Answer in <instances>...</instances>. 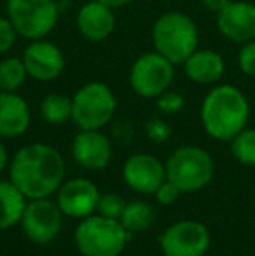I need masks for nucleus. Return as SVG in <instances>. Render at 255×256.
I'll return each mask as SVG.
<instances>
[{
	"label": "nucleus",
	"mask_w": 255,
	"mask_h": 256,
	"mask_svg": "<svg viewBox=\"0 0 255 256\" xmlns=\"http://www.w3.org/2000/svg\"><path fill=\"white\" fill-rule=\"evenodd\" d=\"M9 176L28 200L46 199L63 185L65 160L55 146L32 143L20 148L13 157Z\"/></svg>",
	"instance_id": "nucleus-1"
},
{
	"label": "nucleus",
	"mask_w": 255,
	"mask_h": 256,
	"mask_svg": "<svg viewBox=\"0 0 255 256\" xmlns=\"http://www.w3.org/2000/svg\"><path fill=\"white\" fill-rule=\"evenodd\" d=\"M248 117V100L231 84L215 86L201 103V124L206 134L218 142H231L246 128Z\"/></svg>",
	"instance_id": "nucleus-2"
},
{
	"label": "nucleus",
	"mask_w": 255,
	"mask_h": 256,
	"mask_svg": "<svg viewBox=\"0 0 255 256\" xmlns=\"http://www.w3.org/2000/svg\"><path fill=\"white\" fill-rule=\"evenodd\" d=\"M156 51L173 64L184 63L199 44V32L191 16L178 10L161 14L152 26Z\"/></svg>",
	"instance_id": "nucleus-3"
},
{
	"label": "nucleus",
	"mask_w": 255,
	"mask_h": 256,
	"mask_svg": "<svg viewBox=\"0 0 255 256\" xmlns=\"http://www.w3.org/2000/svg\"><path fill=\"white\" fill-rule=\"evenodd\" d=\"M131 234L119 220L102 214L82 218L74 234L75 246L84 256H121Z\"/></svg>",
	"instance_id": "nucleus-4"
},
{
	"label": "nucleus",
	"mask_w": 255,
	"mask_h": 256,
	"mask_svg": "<svg viewBox=\"0 0 255 256\" xmlns=\"http://www.w3.org/2000/svg\"><path fill=\"white\" fill-rule=\"evenodd\" d=\"M166 180L180 188L182 194H192L204 188L213 178V158L201 146H180L166 160Z\"/></svg>",
	"instance_id": "nucleus-5"
},
{
	"label": "nucleus",
	"mask_w": 255,
	"mask_h": 256,
	"mask_svg": "<svg viewBox=\"0 0 255 256\" xmlns=\"http://www.w3.org/2000/svg\"><path fill=\"white\" fill-rule=\"evenodd\" d=\"M117 102L103 82H88L72 96V120L79 129H102L112 120Z\"/></svg>",
	"instance_id": "nucleus-6"
},
{
	"label": "nucleus",
	"mask_w": 255,
	"mask_h": 256,
	"mask_svg": "<svg viewBox=\"0 0 255 256\" xmlns=\"http://www.w3.org/2000/svg\"><path fill=\"white\" fill-rule=\"evenodd\" d=\"M6 10L18 35L28 40H39L51 34L60 16L56 0H7Z\"/></svg>",
	"instance_id": "nucleus-7"
},
{
	"label": "nucleus",
	"mask_w": 255,
	"mask_h": 256,
	"mask_svg": "<svg viewBox=\"0 0 255 256\" xmlns=\"http://www.w3.org/2000/svg\"><path fill=\"white\" fill-rule=\"evenodd\" d=\"M173 63L157 51L143 52L129 70V86L138 96L152 100L168 91L173 82Z\"/></svg>",
	"instance_id": "nucleus-8"
},
{
	"label": "nucleus",
	"mask_w": 255,
	"mask_h": 256,
	"mask_svg": "<svg viewBox=\"0 0 255 256\" xmlns=\"http://www.w3.org/2000/svg\"><path fill=\"white\" fill-rule=\"evenodd\" d=\"M23 234L35 244H49L60 236L63 226V212L49 197L30 199L25 206L20 222Z\"/></svg>",
	"instance_id": "nucleus-9"
},
{
	"label": "nucleus",
	"mask_w": 255,
	"mask_h": 256,
	"mask_svg": "<svg viewBox=\"0 0 255 256\" xmlns=\"http://www.w3.org/2000/svg\"><path fill=\"white\" fill-rule=\"evenodd\" d=\"M210 242L208 228L194 220L173 223L159 237V246L164 256H204Z\"/></svg>",
	"instance_id": "nucleus-10"
},
{
	"label": "nucleus",
	"mask_w": 255,
	"mask_h": 256,
	"mask_svg": "<svg viewBox=\"0 0 255 256\" xmlns=\"http://www.w3.org/2000/svg\"><path fill=\"white\" fill-rule=\"evenodd\" d=\"M100 190L88 178H72L63 182L56 192V204L70 218H88L96 212Z\"/></svg>",
	"instance_id": "nucleus-11"
},
{
	"label": "nucleus",
	"mask_w": 255,
	"mask_h": 256,
	"mask_svg": "<svg viewBox=\"0 0 255 256\" xmlns=\"http://www.w3.org/2000/svg\"><path fill=\"white\" fill-rule=\"evenodd\" d=\"M23 63L28 77L41 82H51L58 78L65 70V56L56 44L44 38L32 40L23 51Z\"/></svg>",
	"instance_id": "nucleus-12"
},
{
	"label": "nucleus",
	"mask_w": 255,
	"mask_h": 256,
	"mask_svg": "<svg viewBox=\"0 0 255 256\" xmlns=\"http://www.w3.org/2000/svg\"><path fill=\"white\" fill-rule=\"evenodd\" d=\"M123 178L138 194H156L166 182V166L150 154H135L124 162Z\"/></svg>",
	"instance_id": "nucleus-13"
},
{
	"label": "nucleus",
	"mask_w": 255,
	"mask_h": 256,
	"mask_svg": "<svg viewBox=\"0 0 255 256\" xmlns=\"http://www.w3.org/2000/svg\"><path fill=\"white\" fill-rule=\"evenodd\" d=\"M217 28L227 40L238 44L255 40V4L246 0L229 2L217 12Z\"/></svg>",
	"instance_id": "nucleus-14"
},
{
	"label": "nucleus",
	"mask_w": 255,
	"mask_h": 256,
	"mask_svg": "<svg viewBox=\"0 0 255 256\" xmlns=\"http://www.w3.org/2000/svg\"><path fill=\"white\" fill-rule=\"evenodd\" d=\"M72 157L88 171H100L110 164L112 145L100 129H81L72 142Z\"/></svg>",
	"instance_id": "nucleus-15"
},
{
	"label": "nucleus",
	"mask_w": 255,
	"mask_h": 256,
	"mask_svg": "<svg viewBox=\"0 0 255 256\" xmlns=\"http://www.w3.org/2000/svg\"><path fill=\"white\" fill-rule=\"evenodd\" d=\"M77 30L84 38L91 42H102L116 28V16L112 7L105 6L100 0L84 4L77 12Z\"/></svg>",
	"instance_id": "nucleus-16"
},
{
	"label": "nucleus",
	"mask_w": 255,
	"mask_h": 256,
	"mask_svg": "<svg viewBox=\"0 0 255 256\" xmlns=\"http://www.w3.org/2000/svg\"><path fill=\"white\" fill-rule=\"evenodd\" d=\"M30 120V106L23 96L0 91V138H18L25 134Z\"/></svg>",
	"instance_id": "nucleus-17"
},
{
	"label": "nucleus",
	"mask_w": 255,
	"mask_h": 256,
	"mask_svg": "<svg viewBox=\"0 0 255 256\" xmlns=\"http://www.w3.org/2000/svg\"><path fill=\"white\" fill-rule=\"evenodd\" d=\"M185 75L201 86L217 84L225 72L224 58L211 49H196L184 61Z\"/></svg>",
	"instance_id": "nucleus-18"
},
{
	"label": "nucleus",
	"mask_w": 255,
	"mask_h": 256,
	"mask_svg": "<svg viewBox=\"0 0 255 256\" xmlns=\"http://www.w3.org/2000/svg\"><path fill=\"white\" fill-rule=\"evenodd\" d=\"M27 200L11 180L0 182V230H7L21 222Z\"/></svg>",
	"instance_id": "nucleus-19"
},
{
	"label": "nucleus",
	"mask_w": 255,
	"mask_h": 256,
	"mask_svg": "<svg viewBox=\"0 0 255 256\" xmlns=\"http://www.w3.org/2000/svg\"><path fill=\"white\" fill-rule=\"evenodd\" d=\"M154 216H156L154 209L149 202H145V200H131V202L126 204L119 222L129 234H142L152 226Z\"/></svg>",
	"instance_id": "nucleus-20"
},
{
	"label": "nucleus",
	"mask_w": 255,
	"mask_h": 256,
	"mask_svg": "<svg viewBox=\"0 0 255 256\" xmlns=\"http://www.w3.org/2000/svg\"><path fill=\"white\" fill-rule=\"evenodd\" d=\"M27 77L23 58H4L0 61V91L18 92L27 82Z\"/></svg>",
	"instance_id": "nucleus-21"
},
{
	"label": "nucleus",
	"mask_w": 255,
	"mask_h": 256,
	"mask_svg": "<svg viewBox=\"0 0 255 256\" xmlns=\"http://www.w3.org/2000/svg\"><path fill=\"white\" fill-rule=\"evenodd\" d=\"M41 117L48 124L60 126L72 118V98L60 92H51L41 103Z\"/></svg>",
	"instance_id": "nucleus-22"
},
{
	"label": "nucleus",
	"mask_w": 255,
	"mask_h": 256,
	"mask_svg": "<svg viewBox=\"0 0 255 256\" xmlns=\"http://www.w3.org/2000/svg\"><path fill=\"white\" fill-rule=\"evenodd\" d=\"M231 152L238 162L255 166V129H243L231 140Z\"/></svg>",
	"instance_id": "nucleus-23"
},
{
	"label": "nucleus",
	"mask_w": 255,
	"mask_h": 256,
	"mask_svg": "<svg viewBox=\"0 0 255 256\" xmlns=\"http://www.w3.org/2000/svg\"><path fill=\"white\" fill-rule=\"evenodd\" d=\"M126 200L119 196V194H100L98 204H96V212L102 216H107V218H114L119 220L123 216V211L126 208Z\"/></svg>",
	"instance_id": "nucleus-24"
},
{
	"label": "nucleus",
	"mask_w": 255,
	"mask_h": 256,
	"mask_svg": "<svg viewBox=\"0 0 255 256\" xmlns=\"http://www.w3.org/2000/svg\"><path fill=\"white\" fill-rule=\"evenodd\" d=\"M157 110L161 114H166V115H173L177 112H180L184 108V96L178 94L175 91H164L161 96H157Z\"/></svg>",
	"instance_id": "nucleus-25"
},
{
	"label": "nucleus",
	"mask_w": 255,
	"mask_h": 256,
	"mask_svg": "<svg viewBox=\"0 0 255 256\" xmlns=\"http://www.w3.org/2000/svg\"><path fill=\"white\" fill-rule=\"evenodd\" d=\"M145 132L149 136V140H152L154 143H164L166 140H170L171 136V128L159 117H154L147 122Z\"/></svg>",
	"instance_id": "nucleus-26"
},
{
	"label": "nucleus",
	"mask_w": 255,
	"mask_h": 256,
	"mask_svg": "<svg viewBox=\"0 0 255 256\" xmlns=\"http://www.w3.org/2000/svg\"><path fill=\"white\" fill-rule=\"evenodd\" d=\"M238 66L245 75L255 78V40L241 46L238 54Z\"/></svg>",
	"instance_id": "nucleus-27"
},
{
	"label": "nucleus",
	"mask_w": 255,
	"mask_h": 256,
	"mask_svg": "<svg viewBox=\"0 0 255 256\" xmlns=\"http://www.w3.org/2000/svg\"><path fill=\"white\" fill-rule=\"evenodd\" d=\"M18 38V32L9 18L0 16V54L9 52L14 48Z\"/></svg>",
	"instance_id": "nucleus-28"
},
{
	"label": "nucleus",
	"mask_w": 255,
	"mask_h": 256,
	"mask_svg": "<svg viewBox=\"0 0 255 256\" xmlns=\"http://www.w3.org/2000/svg\"><path fill=\"white\" fill-rule=\"evenodd\" d=\"M180 188H178L175 183H171L170 180L163 183V185L157 188V192L154 194L157 199V202L163 204V206H171L173 202H177V199L180 197Z\"/></svg>",
	"instance_id": "nucleus-29"
},
{
	"label": "nucleus",
	"mask_w": 255,
	"mask_h": 256,
	"mask_svg": "<svg viewBox=\"0 0 255 256\" xmlns=\"http://www.w3.org/2000/svg\"><path fill=\"white\" fill-rule=\"evenodd\" d=\"M201 2H203V6L206 7V9L213 10V12H218V10H222L229 2H232V0H201Z\"/></svg>",
	"instance_id": "nucleus-30"
},
{
	"label": "nucleus",
	"mask_w": 255,
	"mask_h": 256,
	"mask_svg": "<svg viewBox=\"0 0 255 256\" xmlns=\"http://www.w3.org/2000/svg\"><path fill=\"white\" fill-rule=\"evenodd\" d=\"M7 162H9V155H7V150H6V146H4V143L0 142V172L6 169Z\"/></svg>",
	"instance_id": "nucleus-31"
},
{
	"label": "nucleus",
	"mask_w": 255,
	"mask_h": 256,
	"mask_svg": "<svg viewBox=\"0 0 255 256\" xmlns=\"http://www.w3.org/2000/svg\"><path fill=\"white\" fill-rule=\"evenodd\" d=\"M100 2H103L105 6L109 7H121V6H126V4H131L133 0H100Z\"/></svg>",
	"instance_id": "nucleus-32"
},
{
	"label": "nucleus",
	"mask_w": 255,
	"mask_h": 256,
	"mask_svg": "<svg viewBox=\"0 0 255 256\" xmlns=\"http://www.w3.org/2000/svg\"><path fill=\"white\" fill-rule=\"evenodd\" d=\"M253 206H255V196H253Z\"/></svg>",
	"instance_id": "nucleus-33"
}]
</instances>
